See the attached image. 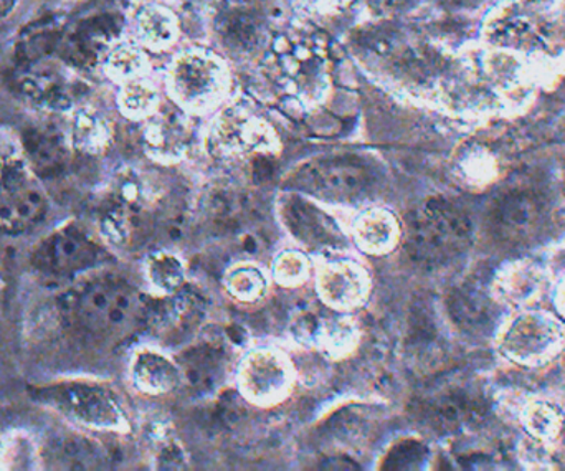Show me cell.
Here are the masks:
<instances>
[{
    "label": "cell",
    "mask_w": 565,
    "mask_h": 471,
    "mask_svg": "<svg viewBox=\"0 0 565 471\" xmlns=\"http://www.w3.org/2000/svg\"><path fill=\"white\" fill-rule=\"evenodd\" d=\"M564 297H565V295H564ZM564 308H565V298H564Z\"/></svg>",
    "instance_id": "d4e9b609"
},
{
    "label": "cell",
    "mask_w": 565,
    "mask_h": 471,
    "mask_svg": "<svg viewBox=\"0 0 565 471\" xmlns=\"http://www.w3.org/2000/svg\"><path fill=\"white\" fill-rule=\"evenodd\" d=\"M422 414L434 429L457 432L484 416V404L467 387H448L425 399Z\"/></svg>",
    "instance_id": "9c48e42d"
},
{
    "label": "cell",
    "mask_w": 565,
    "mask_h": 471,
    "mask_svg": "<svg viewBox=\"0 0 565 471\" xmlns=\"http://www.w3.org/2000/svg\"><path fill=\"white\" fill-rule=\"evenodd\" d=\"M13 9V0H0V17L7 15Z\"/></svg>",
    "instance_id": "cb8c5ba5"
},
{
    "label": "cell",
    "mask_w": 565,
    "mask_h": 471,
    "mask_svg": "<svg viewBox=\"0 0 565 471\" xmlns=\"http://www.w3.org/2000/svg\"><path fill=\"white\" fill-rule=\"evenodd\" d=\"M30 399L75 426L93 430H122L128 426L115 390L85 379H63L29 389Z\"/></svg>",
    "instance_id": "3957f363"
},
{
    "label": "cell",
    "mask_w": 565,
    "mask_h": 471,
    "mask_svg": "<svg viewBox=\"0 0 565 471\" xmlns=\"http://www.w3.org/2000/svg\"><path fill=\"white\" fill-rule=\"evenodd\" d=\"M559 340V331L540 317L521 318L508 333L504 347L518 360H537L553 350Z\"/></svg>",
    "instance_id": "8fae6325"
},
{
    "label": "cell",
    "mask_w": 565,
    "mask_h": 471,
    "mask_svg": "<svg viewBox=\"0 0 565 471\" xmlns=\"http://www.w3.org/2000/svg\"><path fill=\"white\" fill-rule=\"evenodd\" d=\"M132 379L145 393L164 394L179 383V370L159 354L141 353L132 364Z\"/></svg>",
    "instance_id": "9a60e30c"
},
{
    "label": "cell",
    "mask_w": 565,
    "mask_h": 471,
    "mask_svg": "<svg viewBox=\"0 0 565 471\" xmlns=\"http://www.w3.org/2000/svg\"><path fill=\"white\" fill-rule=\"evenodd\" d=\"M288 185L321 201L355 204L371 194L374 174L361 159L338 156L306 162L289 175Z\"/></svg>",
    "instance_id": "5b68a950"
},
{
    "label": "cell",
    "mask_w": 565,
    "mask_h": 471,
    "mask_svg": "<svg viewBox=\"0 0 565 471\" xmlns=\"http://www.w3.org/2000/svg\"><path fill=\"white\" fill-rule=\"evenodd\" d=\"M109 254L86 228L63 224L45 235L30 254V265L39 277L65 283L108 264Z\"/></svg>",
    "instance_id": "277c9868"
},
{
    "label": "cell",
    "mask_w": 565,
    "mask_h": 471,
    "mask_svg": "<svg viewBox=\"0 0 565 471\" xmlns=\"http://www.w3.org/2000/svg\"><path fill=\"white\" fill-rule=\"evenodd\" d=\"M215 73L202 60L182 63L178 69V86L182 95L189 99H198L207 95L215 82Z\"/></svg>",
    "instance_id": "d6986e66"
},
{
    "label": "cell",
    "mask_w": 565,
    "mask_h": 471,
    "mask_svg": "<svg viewBox=\"0 0 565 471\" xmlns=\"http://www.w3.org/2000/svg\"><path fill=\"white\" fill-rule=\"evenodd\" d=\"M321 297L334 308H354L364 298V277L352 265H331L319 280Z\"/></svg>",
    "instance_id": "4fadbf2b"
},
{
    "label": "cell",
    "mask_w": 565,
    "mask_h": 471,
    "mask_svg": "<svg viewBox=\"0 0 565 471\" xmlns=\"http://www.w3.org/2000/svg\"><path fill=\"white\" fill-rule=\"evenodd\" d=\"M148 277L152 287L161 293H174L181 288L184 270L181 261L168 254L154 255L148 264Z\"/></svg>",
    "instance_id": "ffe728a7"
},
{
    "label": "cell",
    "mask_w": 565,
    "mask_h": 471,
    "mask_svg": "<svg viewBox=\"0 0 565 471\" xmlns=\"http://www.w3.org/2000/svg\"><path fill=\"white\" fill-rule=\"evenodd\" d=\"M306 274L305 258L299 255H285L278 260L277 277L285 283H296Z\"/></svg>",
    "instance_id": "603a6c76"
},
{
    "label": "cell",
    "mask_w": 565,
    "mask_h": 471,
    "mask_svg": "<svg viewBox=\"0 0 565 471\" xmlns=\"http://www.w3.org/2000/svg\"><path fill=\"white\" fill-rule=\"evenodd\" d=\"M286 379L288 377L281 361L267 353L254 354L242 373L245 393L258 400H271L281 396Z\"/></svg>",
    "instance_id": "7c38bea8"
},
{
    "label": "cell",
    "mask_w": 565,
    "mask_h": 471,
    "mask_svg": "<svg viewBox=\"0 0 565 471\" xmlns=\"http://www.w3.org/2000/svg\"><path fill=\"white\" fill-rule=\"evenodd\" d=\"M49 199L26 162L0 158V234L23 235L42 224Z\"/></svg>",
    "instance_id": "8992f818"
},
{
    "label": "cell",
    "mask_w": 565,
    "mask_h": 471,
    "mask_svg": "<svg viewBox=\"0 0 565 471\" xmlns=\"http://www.w3.org/2000/svg\"><path fill=\"white\" fill-rule=\"evenodd\" d=\"M470 244V218L451 202L431 199L408 215L405 248L422 267H444L463 255Z\"/></svg>",
    "instance_id": "7a4b0ae2"
},
{
    "label": "cell",
    "mask_w": 565,
    "mask_h": 471,
    "mask_svg": "<svg viewBox=\"0 0 565 471\" xmlns=\"http://www.w3.org/2000/svg\"><path fill=\"white\" fill-rule=\"evenodd\" d=\"M62 310L76 330L99 340H115L146 323L148 303L128 281L99 278L66 295Z\"/></svg>",
    "instance_id": "6da1fadb"
},
{
    "label": "cell",
    "mask_w": 565,
    "mask_h": 471,
    "mask_svg": "<svg viewBox=\"0 0 565 471\" xmlns=\"http://www.w3.org/2000/svg\"><path fill=\"white\" fill-rule=\"evenodd\" d=\"M451 317L471 331L487 330L493 321V304L475 288H461L455 291L450 300Z\"/></svg>",
    "instance_id": "2e32d148"
},
{
    "label": "cell",
    "mask_w": 565,
    "mask_h": 471,
    "mask_svg": "<svg viewBox=\"0 0 565 471\" xmlns=\"http://www.w3.org/2000/svg\"><path fill=\"white\" fill-rule=\"evenodd\" d=\"M228 290L241 300H257L265 291L264 275L254 268H238L228 277Z\"/></svg>",
    "instance_id": "7402d4cb"
},
{
    "label": "cell",
    "mask_w": 565,
    "mask_h": 471,
    "mask_svg": "<svg viewBox=\"0 0 565 471\" xmlns=\"http://www.w3.org/2000/svg\"><path fill=\"white\" fill-rule=\"evenodd\" d=\"M29 165L36 175L50 174L62 168L65 161V149L58 136L49 131H33L23 142Z\"/></svg>",
    "instance_id": "e0dca14e"
},
{
    "label": "cell",
    "mask_w": 565,
    "mask_h": 471,
    "mask_svg": "<svg viewBox=\"0 0 565 471\" xmlns=\"http://www.w3.org/2000/svg\"><path fill=\"white\" fill-rule=\"evenodd\" d=\"M358 238L361 247L371 254L388 250L395 242V224L391 217L371 214L362 218L358 227Z\"/></svg>",
    "instance_id": "ac0fdd59"
},
{
    "label": "cell",
    "mask_w": 565,
    "mask_h": 471,
    "mask_svg": "<svg viewBox=\"0 0 565 471\" xmlns=\"http://www.w3.org/2000/svg\"><path fill=\"white\" fill-rule=\"evenodd\" d=\"M281 218L292 237L309 250L345 247V237L338 224L298 195L282 201Z\"/></svg>",
    "instance_id": "ba28073f"
},
{
    "label": "cell",
    "mask_w": 565,
    "mask_h": 471,
    "mask_svg": "<svg viewBox=\"0 0 565 471\" xmlns=\"http://www.w3.org/2000/svg\"><path fill=\"white\" fill-rule=\"evenodd\" d=\"M179 364L188 386L195 393L209 394L214 393L224 381L228 360L224 346L204 343L185 351Z\"/></svg>",
    "instance_id": "30bf717a"
},
{
    "label": "cell",
    "mask_w": 565,
    "mask_h": 471,
    "mask_svg": "<svg viewBox=\"0 0 565 471\" xmlns=\"http://www.w3.org/2000/svg\"><path fill=\"white\" fill-rule=\"evenodd\" d=\"M544 204L533 191L507 192L494 202L490 212L493 234L504 242H521L533 237L543 224Z\"/></svg>",
    "instance_id": "52a82bcc"
},
{
    "label": "cell",
    "mask_w": 565,
    "mask_h": 471,
    "mask_svg": "<svg viewBox=\"0 0 565 471\" xmlns=\"http://www.w3.org/2000/svg\"><path fill=\"white\" fill-rule=\"evenodd\" d=\"M245 6V3H244ZM257 10L252 7L238 6L235 9L228 10L218 20V30H221L222 39L225 40L231 49L238 50V52H250L257 49L260 43L262 26L264 22L258 19Z\"/></svg>",
    "instance_id": "5bb4252c"
},
{
    "label": "cell",
    "mask_w": 565,
    "mask_h": 471,
    "mask_svg": "<svg viewBox=\"0 0 565 471\" xmlns=\"http://www.w3.org/2000/svg\"><path fill=\"white\" fill-rule=\"evenodd\" d=\"M428 459V450L420 442L405 440L395 446L385 457L384 470H415L420 469Z\"/></svg>",
    "instance_id": "44dd1931"
}]
</instances>
